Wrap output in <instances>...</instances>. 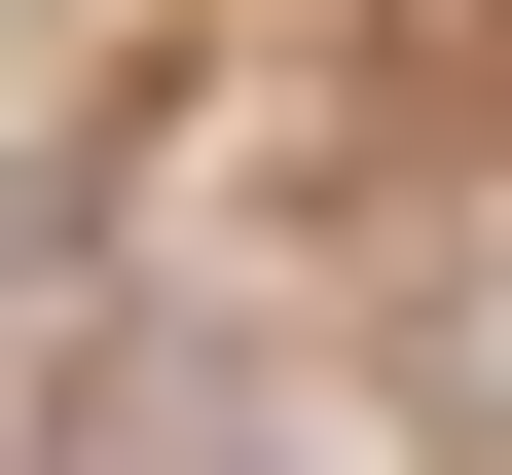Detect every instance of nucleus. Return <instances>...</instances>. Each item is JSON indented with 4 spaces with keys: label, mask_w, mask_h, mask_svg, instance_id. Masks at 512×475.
<instances>
[{
    "label": "nucleus",
    "mask_w": 512,
    "mask_h": 475,
    "mask_svg": "<svg viewBox=\"0 0 512 475\" xmlns=\"http://www.w3.org/2000/svg\"><path fill=\"white\" fill-rule=\"evenodd\" d=\"M147 475H293V439H256V402H183V439H147Z\"/></svg>",
    "instance_id": "f257e3e1"
}]
</instances>
